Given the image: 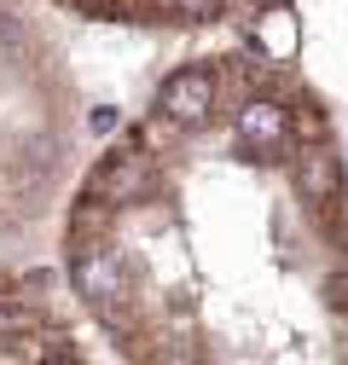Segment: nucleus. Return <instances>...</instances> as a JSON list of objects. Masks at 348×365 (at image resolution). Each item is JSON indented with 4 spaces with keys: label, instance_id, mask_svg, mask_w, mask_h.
<instances>
[{
    "label": "nucleus",
    "instance_id": "nucleus-1",
    "mask_svg": "<svg viewBox=\"0 0 348 365\" xmlns=\"http://www.w3.org/2000/svg\"><path fill=\"white\" fill-rule=\"evenodd\" d=\"M58 284L128 365H348V133L290 58L186 53L87 151Z\"/></svg>",
    "mask_w": 348,
    "mask_h": 365
},
{
    "label": "nucleus",
    "instance_id": "nucleus-2",
    "mask_svg": "<svg viewBox=\"0 0 348 365\" xmlns=\"http://www.w3.org/2000/svg\"><path fill=\"white\" fill-rule=\"evenodd\" d=\"M93 331L70 307L58 272L0 261V359L6 365H81Z\"/></svg>",
    "mask_w": 348,
    "mask_h": 365
},
{
    "label": "nucleus",
    "instance_id": "nucleus-3",
    "mask_svg": "<svg viewBox=\"0 0 348 365\" xmlns=\"http://www.w3.org/2000/svg\"><path fill=\"white\" fill-rule=\"evenodd\" d=\"M53 12L99 29H140V35H209L250 24L279 0H47Z\"/></svg>",
    "mask_w": 348,
    "mask_h": 365
}]
</instances>
